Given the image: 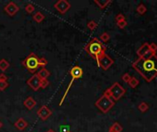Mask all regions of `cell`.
<instances>
[{
    "instance_id": "obj_1",
    "label": "cell",
    "mask_w": 157,
    "mask_h": 132,
    "mask_svg": "<svg viewBox=\"0 0 157 132\" xmlns=\"http://www.w3.org/2000/svg\"><path fill=\"white\" fill-rule=\"evenodd\" d=\"M131 66L147 83L157 77V55L155 53L149 52L145 56L137 59Z\"/></svg>"
},
{
    "instance_id": "obj_2",
    "label": "cell",
    "mask_w": 157,
    "mask_h": 132,
    "mask_svg": "<svg viewBox=\"0 0 157 132\" xmlns=\"http://www.w3.org/2000/svg\"><path fill=\"white\" fill-rule=\"evenodd\" d=\"M84 51L98 63L99 58L106 53V47L98 38H94L84 46Z\"/></svg>"
},
{
    "instance_id": "obj_3",
    "label": "cell",
    "mask_w": 157,
    "mask_h": 132,
    "mask_svg": "<svg viewBox=\"0 0 157 132\" xmlns=\"http://www.w3.org/2000/svg\"><path fill=\"white\" fill-rule=\"evenodd\" d=\"M39 60H40V58L37 55H36L34 52H31V53H30V55H28L21 62V64L25 67L29 72L34 74L35 72L38 70V68H40Z\"/></svg>"
},
{
    "instance_id": "obj_4",
    "label": "cell",
    "mask_w": 157,
    "mask_h": 132,
    "mask_svg": "<svg viewBox=\"0 0 157 132\" xmlns=\"http://www.w3.org/2000/svg\"><path fill=\"white\" fill-rule=\"evenodd\" d=\"M114 105H115V101L112 98L107 97L104 94L95 103V105L104 114L110 111L114 106Z\"/></svg>"
},
{
    "instance_id": "obj_5",
    "label": "cell",
    "mask_w": 157,
    "mask_h": 132,
    "mask_svg": "<svg viewBox=\"0 0 157 132\" xmlns=\"http://www.w3.org/2000/svg\"><path fill=\"white\" fill-rule=\"evenodd\" d=\"M69 74L71 75V81H70V83L68 85V86H67V88H66V90H65V92H64V94L63 95L61 101H60V103H59V105H62L64 104V99L66 97V95H67V94H68V92H69L72 85H73V83L75 82V80L79 79V78H81L83 76V70L79 66H74L73 68L70 70V73Z\"/></svg>"
},
{
    "instance_id": "obj_6",
    "label": "cell",
    "mask_w": 157,
    "mask_h": 132,
    "mask_svg": "<svg viewBox=\"0 0 157 132\" xmlns=\"http://www.w3.org/2000/svg\"><path fill=\"white\" fill-rule=\"evenodd\" d=\"M107 89L110 90V94H111V98L114 101L119 100L126 94L125 88L120 86L118 83H114L113 85L110 88H107Z\"/></svg>"
},
{
    "instance_id": "obj_7",
    "label": "cell",
    "mask_w": 157,
    "mask_h": 132,
    "mask_svg": "<svg viewBox=\"0 0 157 132\" xmlns=\"http://www.w3.org/2000/svg\"><path fill=\"white\" fill-rule=\"evenodd\" d=\"M96 63H98V65L101 69H103L104 71H107V70H108V69H110L113 65L114 61L107 53H105L102 57L99 58L98 62Z\"/></svg>"
},
{
    "instance_id": "obj_8",
    "label": "cell",
    "mask_w": 157,
    "mask_h": 132,
    "mask_svg": "<svg viewBox=\"0 0 157 132\" xmlns=\"http://www.w3.org/2000/svg\"><path fill=\"white\" fill-rule=\"evenodd\" d=\"M54 8L61 14H65L66 12L70 9L71 4L67 1V0H59L54 5Z\"/></svg>"
},
{
    "instance_id": "obj_9",
    "label": "cell",
    "mask_w": 157,
    "mask_h": 132,
    "mask_svg": "<svg viewBox=\"0 0 157 132\" xmlns=\"http://www.w3.org/2000/svg\"><path fill=\"white\" fill-rule=\"evenodd\" d=\"M53 114L52 109H50L47 105H41L39 110L37 111L38 117L41 119L42 121H46L48 118H49Z\"/></svg>"
},
{
    "instance_id": "obj_10",
    "label": "cell",
    "mask_w": 157,
    "mask_h": 132,
    "mask_svg": "<svg viewBox=\"0 0 157 132\" xmlns=\"http://www.w3.org/2000/svg\"><path fill=\"white\" fill-rule=\"evenodd\" d=\"M27 85L35 92H37L41 88V79L38 77L37 74H33L28 81H27Z\"/></svg>"
},
{
    "instance_id": "obj_11",
    "label": "cell",
    "mask_w": 157,
    "mask_h": 132,
    "mask_svg": "<svg viewBox=\"0 0 157 132\" xmlns=\"http://www.w3.org/2000/svg\"><path fill=\"white\" fill-rule=\"evenodd\" d=\"M4 10L9 17H13L19 11V7L15 2L11 1L4 7Z\"/></svg>"
},
{
    "instance_id": "obj_12",
    "label": "cell",
    "mask_w": 157,
    "mask_h": 132,
    "mask_svg": "<svg viewBox=\"0 0 157 132\" xmlns=\"http://www.w3.org/2000/svg\"><path fill=\"white\" fill-rule=\"evenodd\" d=\"M150 50H149V43L148 42H144L139 49L137 50V55L139 58L145 56L147 53H149Z\"/></svg>"
},
{
    "instance_id": "obj_13",
    "label": "cell",
    "mask_w": 157,
    "mask_h": 132,
    "mask_svg": "<svg viewBox=\"0 0 157 132\" xmlns=\"http://www.w3.org/2000/svg\"><path fill=\"white\" fill-rule=\"evenodd\" d=\"M28 122L25 120L24 118L22 117H19L18 120L14 123V126L15 128H17L19 130H24V129H26L27 127H28Z\"/></svg>"
},
{
    "instance_id": "obj_14",
    "label": "cell",
    "mask_w": 157,
    "mask_h": 132,
    "mask_svg": "<svg viewBox=\"0 0 157 132\" xmlns=\"http://www.w3.org/2000/svg\"><path fill=\"white\" fill-rule=\"evenodd\" d=\"M36 104H37V103H36V101L34 100V98L31 97H27L25 100H24V102H23V105H25L29 110H31L32 108H34Z\"/></svg>"
},
{
    "instance_id": "obj_15",
    "label": "cell",
    "mask_w": 157,
    "mask_h": 132,
    "mask_svg": "<svg viewBox=\"0 0 157 132\" xmlns=\"http://www.w3.org/2000/svg\"><path fill=\"white\" fill-rule=\"evenodd\" d=\"M38 75V77L41 79V80H44V79H47L48 77H49L51 75L50 74V72L48 71L46 68H41L39 72H38V74H36Z\"/></svg>"
},
{
    "instance_id": "obj_16",
    "label": "cell",
    "mask_w": 157,
    "mask_h": 132,
    "mask_svg": "<svg viewBox=\"0 0 157 132\" xmlns=\"http://www.w3.org/2000/svg\"><path fill=\"white\" fill-rule=\"evenodd\" d=\"M122 130H123V128L118 122L113 123L111 127L108 128V132H121Z\"/></svg>"
},
{
    "instance_id": "obj_17",
    "label": "cell",
    "mask_w": 157,
    "mask_h": 132,
    "mask_svg": "<svg viewBox=\"0 0 157 132\" xmlns=\"http://www.w3.org/2000/svg\"><path fill=\"white\" fill-rule=\"evenodd\" d=\"M32 18L35 22H37V23H41L44 18H45V16L41 13V12L38 11V12H36V13L32 16Z\"/></svg>"
},
{
    "instance_id": "obj_18",
    "label": "cell",
    "mask_w": 157,
    "mask_h": 132,
    "mask_svg": "<svg viewBox=\"0 0 157 132\" xmlns=\"http://www.w3.org/2000/svg\"><path fill=\"white\" fill-rule=\"evenodd\" d=\"M95 4L98 5L100 9H104L107 7L110 4H111V0H107V1H98V0H95Z\"/></svg>"
},
{
    "instance_id": "obj_19",
    "label": "cell",
    "mask_w": 157,
    "mask_h": 132,
    "mask_svg": "<svg viewBox=\"0 0 157 132\" xmlns=\"http://www.w3.org/2000/svg\"><path fill=\"white\" fill-rule=\"evenodd\" d=\"M10 66L9 63L7 61L6 59H1L0 60V70L2 72H5L8 69V67Z\"/></svg>"
},
{
    "instance_id": "obj_20",
    "label": "cell",
    "mask_w": 157,
    "mask_h": 132,
    "mask_svg": "<svg viewBox=\"0 0 157 132\" xmlns=\"http://www.w3.org/2000/svg\"><path fill=\"white\" fill-rule=\"evenodd\" d=\"M139 83H140V81H139L136 77L131 76L130 80L129 83H128V85H129L131 88H136V86H139Z\"/></svg>"
},
{
    "instance_id": "obj_21",
    "label": "cell",
    "mask_w": 157,
    "mask_h": 132,
    "mask_svg": "<svg viewBox=\"0 0 157 132\" xmlns=\"http://www.w3.org/2000/svg\"><path fill=\"white\" fill-rule=\"evenodd\" d=\"M138 109L141 112V113H145L146 111H148L149 109V105L146 102H141L138 105Z\"/></svg>"
},
{
    "instance_id": "obj_22",
    "label": "cell",
    "mask_w": 157,
    "mask_h": 132,
    "mask_svg": "<svg viewBox=\"0 0 157 132\" xmlns=\"http://www.w3.org/2000/svg\"><path fill=\"white\" fill-rule=\"evenodd\" d=\"M146 11H147V7H145V5H143V4H140L137 7V8H136V12H137L139 15H141V16L145 14Z\"/></svg>"
},
{
    "instance_id": "obj_23",
    "label": "cell",
    "mask_w": 157,
    "mask_h": 132,
    "mask_svg": "<svg viewBox=\"0 0 157 132\" xmlns=\"http://www.w3.org/2000/svg\"><path fill=\"white\" fill-rule=\"evenodd\" d=\"M110 39V36L107 32H103L100 36H99V41L102 42V43H105V42H107Z\"/></svg>"
},
{
    "instance_id": "obj_24",
    "label": "cell",
    "mask_w": 157,
    "mask_h": 132,
    "mask_svg": "<svg viewBox=\"0 0 157 132\" xmlns=\"http://www.w3.org/2000/svg\"><path fill=\"white\" fill-rule=\"evenodd\" d=\"M87 28L90 30H95L96 28H98V23H96L95 20H91L87 23Z\"/></svg>"
},
{
    "instance_id": "obj_25",
    "label": "cell",
    "mask_w": 157,
    "mask_h": 132,
    "mask_svg": "<svg viewBox=\"0 0 157 132\" xmlns=\"http://www.w3.org/2000/svg\"><path fill=\"white\" fill-rule=\"evenodd\" d=\"M25 10H26V12H27L28 14H31V13H33L34 10H35V7L32 4H28L25 7Z\"/></svg>"
},
{
    "instance_id": "obj_26",
    "label": "cell",
    "mask_w": 157,
    "mask_h": 132,
    "mask_svg": "<svg viewBox=\"0 0 157 132\" xmlns=\"http://www.w3.org/2000/svg\"><path fill=\"white\" fill-rule=\"evenodd\" d=\"M48 64V61L47 60L44 58V57H42V58H40V60H39V66L41 67V68H45V66Z\"/></svg>"
},
{
    "instance_id": "obj_27",
    "label": "cell",
    "mask_w": 157,
    "mask_h": 132,
    "mask_svg": "<svg viewBox=\"0 0 157 132\" xmlns=\"http://www.w3.org/2000/svg\"><path fill=\"white\" fill-rule=\"evenodd\" d=\"M149 50L151 52L153 53H156L157 52V44L154 42H152L151 44H149Z\"/></svg>"
},
{
    "instance_id": "obj_28",
    "label": "cell",
    "mask_w": 157,
    "mask_h": 132,
    "mask_svg": "<svg viewBox=\"0 0 157 132\" xmlns=\"http://www.w3.org/2000/svg\"><path fill=\"white\" fill-rule=\"evenodd\" d=\"M8 82H2V81H0V91L3 92L5 91L7 87H8Z\"/></svg>"
},
{
    "instance_id": "obj_29",
    "label": "cell",
    "mask_w": 157,
    "mask_h": 132,
    "mask_svg": "<svg viewBox=\"0 0 157 132\" xmlns=\"http://www.w3.org/2000/svg\"><path fill=\"white\" fill-rule=\"evenodd\" d=\"M49 85H50V82L48 81L47 79L41 80V88L45 89V88H47L48 86H49Z\"/></svg>"
},
{
    "instance_id": "obj_30",
    "label": "cell",
    "mask_w": 157,
    "mask_h": 132,
    "mask_svg": "<svg viewBox=\"0 0 157 132\" xmlns=\"http://www.w3.org/2000/svg\"><path fill=\"white\" fill-rule=\"evenodd\" d=\"M127 21L126 20H122V21H119V22H117V26L119 28V29H124L126 26H127Z\"/></svg>"
},
{
    "instance_id": "obj_31",
    "label": "cell",
    "mask_w": 157,
    "mask_h": 132,
    "mask_svg": "<svg viewBox=\"0 0 157 132\" xmlns=\"http://www.w3.org/2000/svg\"><path fill=\"white\" fill-rule=\"evenodd\" d=\"M130 78H131V76L129 74H124L122 76H121V79H122V81L123 82H125V83H129V81L130 80Z\"/></svg>"
},
{
    "instance_id": "obj_32",
    "label": "cell",
    "mask_w": 157,
    "mask_h": 132,
    "mask_svg": "<svg viewBox=\"0 0 157 132\" xmlns=\"http://www.w3.org/2000/svg\"><path fill=\"white\" fill-rule=\"evenodd\" d=\"M115 19H116V22H119V21H122V20H126L125 16L122 15V14H118V15L116 16Z\"/></svg>"
},
{
    "instance_id": "obj_33",
    "label": "cell",
    "mask_w": 157,
    "mask_h": 132,
    "mask_svg": "<svg viewBox=\"0 0 157 132\" xmlns=\"http://www.w3.org/2000/svg\"><path fill=\"white\" fill-rule=\"evenodd\" d=\"M60 130H61V132H68V131H70L69 127H68V126H66V125L62 126L61 128H60Z\"/></svg>"
},
{
    "instance_id": "obj_34",
    "label": "cell",
    "mask_w": 157,
    "mask_h": 132,
    "mask_svg": "<svg viewBox=\"0 0 157 132\" xmlns=\"http://www.w3.org/2000/svg\"><path fill=\"white\" fill-rule=\"evenodd\" d=\"M0 81L7 82V76L5 74H0Z\"/></svg>"
},
{
    "instance_id": "obj_35",
    "label": "cell",
    "mask_w": 157,
    "mask_h": 132,
    "mask_svg": "<svg viewBox=\"0 0 157 132\" xmlns=\"http://www.w3.org/2000/svg\"><path fill=\"white\" fill-rule=\"evenodd\" d=\"M46 132H56V131H55V130H53V129H52V128H51V129H48V130H47V131H46Z\"/></svg>"
},
{
    "instance_id": "obj_36",
    "label": "cell",
    "mask_w": 157,
    "mask_h": 132,
    "mask_svg": "<svg viewBox=\"0 0 157 132\" xmlns=\"http://www.w3.org/2000/svg\"><path fill=\"white\" fill-rule=\"evenodd\" d=\"M2 127H3V123L0 121V128H2Z\"/></svg>"
},
{
    "instance_id": "obj_37",
    "label": "cell",
    "mask_w": 157,
    "mask_h": 132,
    "mask_svg": "<svg viewBox=\"0 0 157 132\" xmlns=\"http://www.w3.org/2000/svg\"><path fill=\"white\" fill-rule=\"evenodd\" d=\"M68 132H71V131H68Z\"/></svg>"
}]
</instances>
